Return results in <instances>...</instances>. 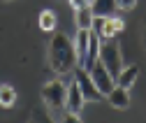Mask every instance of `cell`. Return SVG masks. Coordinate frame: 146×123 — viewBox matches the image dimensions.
<instances>
[{
	"mask_svg": "<svg viewBox=\"0 0 146 123\" xmlns=\"http://www.w3.org/2000/svg\"><path fill=\"white\" fill-rule=\"evenodd\" d=\"M49 65L56 74H67L74 72L77 67V54H74V44L67 35L63 33H53V37L49 42Z\"/></svg>",
	"mask_w": 146,
	"mask_h": 123,
	"instance_id": "1",
	"label": "cell"
},
{
	"mask_svg": "<svg viewBox=\"0 0 146 123\" xmlns=\"http://www.w3.org/2000/svg\"><path fill=\"white\" fill-rule=\"evenodd\" d=\"M65 93H67V86L60 81V79H53V81H46L42 86V100L46 104V109L51 114H60L65 109Z\"/></svg>",
	"mask_w": 146,
	"mask_h": 123,
	"instance_id": "2",
	"label": "cell"
},
{
	"mask_svg": "<svg viewBox=\"0 0 146 123\" xmlns=\"http://www.w3.org/2000/svg\"><path fill=\"white\" fill-rule=\"evenodd\" d=\"M109 72H111V77L116 79L118 72L123 70V56H121V47L116 40H104L100 44V58H98Z\"/></svg>",
	"mask_w": 146,
	"mask_h": 123,
	"instance_id": "3",
	"label": "cell"
},
{
	"mask_svg": "<svg viewBox=\"0 0 146 123\" xmlns=\"http://www.w3.org/2000/svg\"><path fill=\"white\" fill-rule=\"evenodd\" d=\"M93 30L100 35V40H116V35L123 30V21L118 16H95L93 19Z\"/></svg>",
	"mask_w": 146,
	"mask_h": 123,
	"instance_id": "4",
	"label": "cell"
},
{
	"mask_svg": "<svg viewBox=\"0 0 146 123\" xmlns=\"http://www.w3.org/2000/svg\"><path fill=\"white\" fill-rule=\"evenodd\" d=\"M88 74H90V79H93V84L98 86V91H100L102 95H107V93L116 86V79L111 77V72H109V70H107L100 61L93 63V67L88 70Z\"/></svg>",
	"mask_w": 146,
	"mask_h": 123,
	"instance_id": "5",
	"label": "cell"
},
{
	"mask_svg": "<svg viewBox=\"0 0 146 123\" xmlns=\"http://www.w3.org/2000/svg\"><path fill=\"white\" fill-rule=\"evenodd\" d=\"M74 81L79 84V88H81V93H84L86 102H88V100L98 102V100H102V98H104V95L98 91V86L93 84V79H90V74H88V70H84V67H74Z\"/></svg>",
	"mask_w": 146,
	"mask_h": 123,
	"instance_id": "6",
	"label": "cell"
},
{
	"mask_svg": "<svg viewBox=\"0 0 146 123\" xmlns=\"http://www.w3.org/2000/svg\"><path fill=\"white\" fill-rule=\"evenodd\" d=\"M100 44H102L100 35H98L93 28H90V30H88V49H86V58H84V63H81L79 67L90 70V67H93V63H98V58H100Z\"/></svg>",
	"mask_w": 146,
	"mask_h": 123,
	"instance_id": "7",
	"label": "cell"
},
{
	"mask_svg": "<svg viewBox=\"0 0 146 123\" xmlns=\"http://www.w3.org/2000/svg\"><path fill=\"white\" fill-rule=\"evenodd\" d=\"M84 102H86V98H84V93L79 88V84L72 81L67 86V93H65V109L72 112V114H79L81 107H84Z\"/></svg>",
	"mask_w": 146,
	"mask_h": 123,
	"instance_id": "8",
	"label": "cell"
},
{
	"mask_svg": "<svg viewBox=\"0 0 146 123\" xmlns=\"http://www.w3.org/2000/svg\"><path fill=\"white\" fill-rule=\"evenodd\" d=\"M104 98H107L109 104L116 107V109H127V107H130V88H125V86H118V84H116Z\"/></svg>",
	"mask_w": 146,
	"mask_h": 123,
	"instance_id": "9",
	"label": "cell"
},
{
	"mask_svg": "<svg viewBox=\"0 0 146 123\" xmlns=\"http://www.w3.org/2000/svg\"><path fill=\"white\" fill-rule=\"evenodd\" d=\"M86 49H88V30L77 28V37H74V54H77V67L86 58Z\"/></svg>",
	"mask_w": 146,
	"mask_h": 123,
	"instance_id": "10",
	"label": "cell"
},
{
	"mask_svg": "<svg viewBox=\"0 0 146 123\" xmlns=\"http://www.w3.org/2000/svg\"><path fill=\"white\" fill-rule=\"evenodd\" d=\"M93 9L90 7H79V9H74V26L77 28H81V30H90L93 28Z\"/></svg>",
	"mask_w": 146,
	"mask_h": 123,
	"instance_id": "11",
	"label": "cell"
},
{
	"mask_svg": "<svg viewBox=\"0 0 146 123\" xmlns=\"http://www.w3.org/2000/svg\"><path fill=\"white\" fill-rule=\"evenodd\" d=\"M16 100H19V93H16L14 86L12 84H0V107L9 109V107L16 104Z\"/></svg>",
	"mask_w": 146,
	"mask_h": 123,
	"instance_id": "12",
	"label": "cell"
},
{
	"mask_svg": "<svg viewBox=\"0 0 146 123\" xmlns=\"http://www.w3.org/2000/svg\"><path fill=\"white\" fill-rule=\"evenodd\" d=\"M37 26H40L44 33H53V30H56V26H58L56 12H53V9H42L40 16H37Z\"/></svg>",
	"mask_w": 146,
	"mask_h": 123,
	"instance_id": "13",
	"label": "cell"
},
{
	"mask_svg": "<svg viewBox=\"0 0 146 123\" xmlns=\"http://www.w3.org/2000/svg\"><path fill=\"white\" fill-rule=\"evenodd\" d=\"M137 77H139V67H137V65H127V67H123L121 72H118L116 84H118V86H125V88H130V86L137 81Z\"/></svg>",
	"mask_w": 146,
	"mask_h": 123,
	"instance_id": "14",
	"label": "cell"
},
{
	"mask_svg": "<svg viewBox=\"0 0 146 123\" xmlns=\"http://www.w3.org/2000/svg\"><path fill=\"white\" fill-rule=\"evenodd\" d=\"M90 9H93V16H114L118 7H116V0H93Z\"/></svg>",
	"mask_w": 146,
	"mask_h": 123,
	"instance_id": "15",
	"label": "cell"
},
{
	"mask_svg": "<svg viewBox=\"0 0 146 123\" xmlns=\"http://www.w3.org/2000/svg\"><path fill=\"white\" fill-rule=\"evenodd\" d=\"M137 5V0H116V7L118 9H132Z\"/></svg>",
	"mask_w": 146,
	"mask_h": 123,
	"instance_id": "16",
	"label": "cell"
},
{
	"mask_svg": "<svg viewBox=\"0 0 146 123\" xmlns=\"http://www.w3.org/2000/svg\"><path fill=\"white\" fill-rule=\"evenodd\" d=\"M72 9H79V7H90L93 5V0H70Z\"/></svg>",
	"mask_w": 146,
	"mask_h": 123,
	"instance_id": "17",
	"label": "cell"
}]
</instances>
